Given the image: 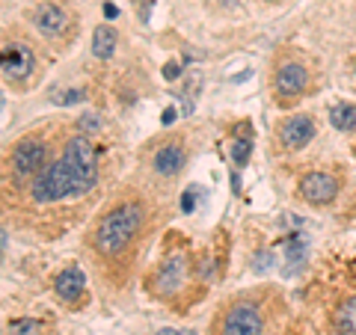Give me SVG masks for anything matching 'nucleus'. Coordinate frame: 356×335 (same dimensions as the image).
Returning a JSON list of instances; mask_svg holds the SVG:
<instances>
[{"mask_svg":"<svg viewBox=\"0 0 356 335\" xmlns=\"http://www.w3.org/2000/svg\"><path fill=\"white\" fill-rule=\"evenodd\" d=\"M264 311L252 300H235L217 318V335H261Z\"/></svg>","mask_w":356,"mask_h":335,"instance_id":"obj_5","label":"nucleus"},{"mask_svg":"<svg viewBox=\"0 0 356 335\" xmlns=\"http://www.w3.org/2000/svg\"><path fill=\"white\" fill-rule=\"evenodd\" d=\"M332 332L336 335H356V294L344 297L332 311Z\"/></svg>","mask_w":356,"mask_h":335,"instance_id":"obj_14","label":"nucleus"},{"mask_svg":"<svg viewBox=\"0 0 356 335\" xmlns=\"http://www.w3.org/2000/svg\"><path fill=\"white\" fill-rule=\"evenodd\" d=\"M315 137V122L306 113H297V116H288L280 128V142L282 149H303L306 142H312Z\"/></svg>","mask_w":356,"mask_h":335,"instance_id":"obj_11","label":"nucleus"},{"mask_svg":"<svg viewBox=\"0 0 356 335\" xmlns=\"http://www.w3.org/2000/svg\"><path fill=\"white\" fill-rule=\"evenodd\" d=\"M92 54L98 60H110L116 54V30L110 24H98L92 33Z\"/></svg>","mask_w":356,"mask_h":335,"instance_id":"obj_15","label":"nucleus"},{"mask_svg":"<svg viewBox=\"0 0 356 335\" xmlns=\"http://www.w3.org/2000/svg\"><path fill=\"white\" fill-rule=\"evenodd\" d=\"M77 128L81 131H95L98 122H95V116H83V119H77Z\"/></svg>","mask_w":356,"mask_h":335,"instance_id":"obj_21","label":"nucleus"},{"mask_svg":"<svg viewBox=\"0 0 356 335\" xmlns=\"http://www.w3.org/2000/svg\"><path fill=\"white\" fill-rule=\"evenodd\" d=\"M187 279H191V261H187V252H166L163 261L158 264V270L149 279V288L158 300H172L184 291Z\"/></svg>","mask_w":356,"mask_h":335,"instance_id":"obj_4","label":"nucleus"},{"mask_svg":"<svg viewBox=\"0 0 356 335\" xmlns=\"http://www.w3.org/2000/svg\"><path fill=\"white\" fill-rule=\"evenodd\" d=\"M196 190L199 187H187L184 190V196H181V211H184V214H193V208H196Z\"/></svg>","mask_w":356,"mask_h":335,"instance_id":"obj_19","label":"nucleus"},{"mask_svg":"<svg viewBox=\"0 0 356 335\" xmlns=\"http://www.w3.org/2000/svg\"><path fill=\"white\" fill-rule=\"evenodd\" d=\"M175 122V107H166L163 110V125H172Z\"/></svg>","mask_w":356,"mask_h":335,"instance_id":"obj_23","label":"nucleus"},{"mask_svg":"<svg viewBox=\"0 0 356 335\" xmlns=\"http://www.w3.org/2000/svg\"><path fill=\"white\" fill-rule=\"evenodd\" d=\"M330 122H332V128L353 133L356 131V104H336L330 110Z\"/></svg>","mask_w":356,"mask_h":335,"instance_id":"obj_16","label":"nucleus"},{"mask_svg":"<svg viewBox=\"0 0 356 335\" xmlns=\"http://www.w3.org/2000/svg\"><path fill=\"white\" fill-rule=\"evenodd\" d=\"M30 21H33V27L51 42H60L72 33V18L57 3H39L36 9H30Z\"/></svg>","mask_w":356,"mask_h":335,"instance_id":"obj_10","label":"nucleus"},{"mask_svg":"<svg viewBox=\"0 0 356 335\" xmlns=\"http://www.w3.org/2000/svg\"><path fill=\"white\" fill-rule=\"evenodd\" d=\"M178 74H181V65H178V63H170V65L163 69V77H166V81H175Z\"/></svg>","mask_w":356,"mask_h":335,"instance_id":"obj_22","label":"nucleus"},{"mask_svg":"<svg viewBox=\"0 0 356 335\" xmlns=\"http://www.w3.org/2000/svg\"><path fill=\"white\" fill-rule=\"evenodd\" d=\"M6 335H42V323L33 318H15L6 323Z\"/></svg>","mask_w":356,"mask_h":335,"instance_id":"obj_17","label":"nucleus"},{"mask_svg":"<svg viewBox=\"0 0 356 335\" xmlns=\"http://www.w3.org/2000/svg\"><path fill=\"white\" fill-rule=\"evenodd\" d=\"M48 142H44L39 133H27V137H21L15 142L13 154H9V170L15 172V178H36L44 166H48Z\"/></svg>","mask_w":356,"mask_h":335,"instance_id":"obj_6","label":"nucleus"},{"mask_svg":"<svg viewBox=\"0 0 356 335\" xmlns=\"http://www.w3.org/2000/svg\"><path fill=\"white\" fill-rule=\"evenodd\" d=\"M54 294H57L63 303L77 306L86 297V276L77 267H65V270L54 279Z\"/></svg>","mask_w":356,"mask_h":335,"instance_id":"obj_13","label":"nucleus"},{"mask_svg":"<svg viewBox=\"0 0 356 335\" xmlns=\"http://www.w3.org/2000/svg\"><path fill=\"white\" fill-rule=\"evenodd\" d=\"M0 69H3V77L9 83H24L36 72V51L27 42H3Z\"/></svg>","mask_w":356,"mask_h":335,"instance_id":"obj_7","label":"nucleus"},{"mask_svg":"<svg viewBox=\"0 0 356 335\" xmlns=\"http://www.w3.org/2000/svg\"><path fill=\"white\" fill-rule=\"evenodd\" d=\"M154 335H191V332H184V329H161V332H154Z\"/></svg>","mask_w":356,"mask_h":335,"instance_id":"obj_25","label":"nucleus"},{"mask_svg":"<svg viewBox=\"0 0 356 335\" xmlns=\"http://www.w3.org/2000/svg\"><path fill=\"white\" fill-rule=\"evenodd\" d=\"M83 89H65V92L63 95H57V98H54V101H57V104H77V101H83Z\"/></svg>","mask_w":356,"mask_h":335,"instance_id":"obj_18","label":"nucleus"},{"mask_svg":"<svg viewBox=\"0 0 356 335\" xmlns=\"http://www.w3.org/2000/svg\"><path fill=\"white\" fill-rule=\"evenodd\" d=\"M306 89H309L306 65L288 60V63H282L280 69H276V74H273V92H276V101H280L282 107L294 104L297 98H303Z\"/></svg>","mask_w":356,"mask_h":335,"instance_id":"obj_8","label":"nucleus"},{"mask_svg":"<svg viewBox=\"0 0 356 335\" xmlns=\"http://www.w3.org/2000/svg\"><path fill=\"white\" fill-rule=\"evenodd\" d=\"M104 15H107V18H116V15H119V9H116L113 3H104Z\"/></svg>","mask_w":356,"mask_h":335,"instance_id":"obj_24","label":"nucleus"},{"mask_svg":"<svg viewBox=\"0 0 356 335\" xmlns=\"http://www.w3.org/2000/svg\"><path fill=\"white\" fill-rule=\"evenodd\" d=\"M131 3L137 6V13H140V21H143V24H146V21H149V9L154 6V0H131Z\"/></svg>","mask_w":356,"mask_h":335,"instance_id":"obj_20","label":"nucleus"},{"mask_svg":"<svg viewBox=\"0 0 356 335\" xmlns=\"http://www.w3.org/2000/svg\"><path fill=\"white\" fill-rule=\"evenodd\" d=\"M143 222H146V208L140 202H119L98 217L95 229H92V250L98 259H116L122 255L134 240L140 238Z\"/></svg>","mask_w":356,"mask_h":335,"instance_id":"obj_1","label":"nucleus"},{"mask_svg":"<svg viewBox=\"0 0 356 335\" xmlns=\"http://www.w3.org/2000/svg\"><path fill=\"white\" fill-rule=\"evenodd\" d=\"M297 193H300L303 202L315 205V208H324V205H330L332 199L339 196V178L330 175V172L312 170V172H306L303 178H300Z\"/></svg>","mask_w":356,"mask_h":335,"instance_id":"obj_9","label":"nucleus"},{"mask_svg":"<svg viewBox=\"0 0 356 335\" xmlns=\"http://www.w3.org/2000/svg\"><path fill=\"white\" fill-rule=\"evenodd\" d=\"M63 163L72 175V184H74V199L86 196L89 190L98 184V149L92 146V140L81 133V137H72L63 149Z\"/></svg>","mask_w":356,"mask_h":335,"instance_id":"obj_2","label":"nucleus"},{"mask_svg":"<svg viewBox=\"0 0 356 335\" xmlns=\"http://www.w3.org/2000/svg\"><path fill=\"white\" fill-rule=\"evenodd\" d=\"M30 199L36 205H57L63 199H74V184H72V175L65 170L63 158H54L30 181Z\"/></svg>","mask_w":356,"mask_h":335,"instance_id":"obj_3","label":"nucleus"},{"mask_svg":"<svg viewBox=\"0 0 356 335\" xmlns=\"http://www.w3.org/2000/svg\"><path fill=\"white\" fill-rule=\"evenodd\" d=\"M184 163H187V152L184 146L178 140H170V142H163V146L154 152V158H152V170L163 175V178H170V175H178L184 170Z\"/></svg>","mask_w":356,"mask_h":335,"instance_id":"obj_12","label":"nucleus"}]
</instances>
